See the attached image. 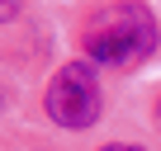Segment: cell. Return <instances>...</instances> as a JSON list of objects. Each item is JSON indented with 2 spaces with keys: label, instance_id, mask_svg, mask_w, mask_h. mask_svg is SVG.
<instances>
[{
  "label": "cell",
  "instance_id": "cell-1",
  "mask_svg": "<svg viewBox=\"0 0 161 151\" xmlns=\"http://www.w3.org/2000/svg\"><path fill=\"white\" fill-rule=\"evenodd\" d=\"M156 43H161V24L147 0H109V5L90 10L80 24V57L109 71L142 66L156 52Z\"/></svg>",
  "mask_w": 161,
  "mask_h": 151
},
{
  "label": "cell",
  "instance_id": "cell-2",
  "mask_svg": "<svg viewBox=\"0 0 161 151\" xmlns=\"http://www.w3.org/2000/svg\"><path fill=\"white\" fill-rule=\"evenodd\" d=\"M43 109H47L52 128H62V132H86V128H95L100 113H104V90H100L95 66L86 57L57 66L52 81H47V90H43Z\"/></svg>",
  "mask_w": 161,
  "mask_h": 151
},
{
  "label": "cell",
  "instance_id": "cell-6",
  "mask_svg": "<svg viewBox=\"0 0 161 151\" xmlns=\"http://www.w3.org/2000/svg\"><path fill=\"white\" fill-rule=\"evenodd\" d=\"M5 104H10V90H0V109H5Z\"/></svg>",
  "mask_w": 161,
  "mask_h": 151
},
{
  "label": "cell",
  "instance_id": "cell-5",
  "mask_svg": "<svg viewBox=\"0 0 161 151\" xmlns=\"http://www.w3.org/2000/svg\"><path fill=\"white\" fill-rule=\"evenodd\" d=\"M152 118H156V123H161V95H156V104H152Z\"/></svg>",
  "mask_w": 161,
  "mask_h": 151
},
{
  "label": "cell",
  "instance_id": "cell-3",
  "mask_svg": "<svg viewBox=\"0 0 161 151\" xmlns=\"http://www.w3.org/2000/svg\"><path fill=\"white\" fill-rule=\"evenodd\" d=\"M24 14V0H0V24H14Z\"/></svg>",
  "mask_w": 161,
  "mask_h": 151
},
{
  "label": "cell",
  "instance_id": "cell-4",
  "mask_svg": "<svg viewBox=\"0 0 161 151\" xmlns=\"http://www.w3.org/2000/svg\"><path fill=\"white\" fill-rule=\"evenodd\" d=\"M95 151H147V146H137V142H104V146H95Z\"/></svg>",
  "mask_w": 161,
  "mask_h": 151
}]
</instances>
